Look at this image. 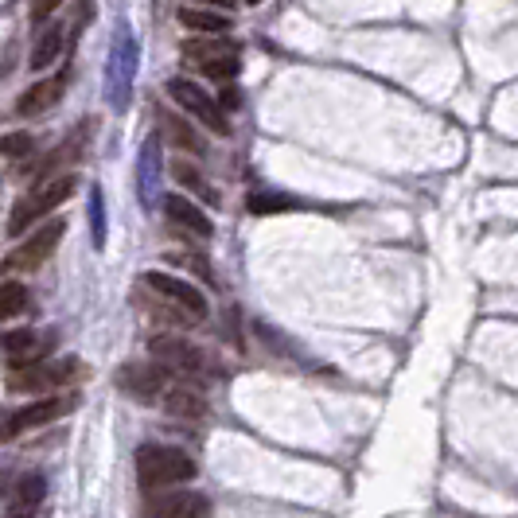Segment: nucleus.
<instances>
[{"label":"nucleus","instance_id":"obj_1","mask_svg":"<svg viewBox=\"0 0 518 518\" xmlns=\"http://www.w3.org/2000/svg\"><path fill=\"white\" fill-rule=\"evenodd\" d=\"M137 67H141V43L133 36L129 24H121L113 32L110 59H106V102L113 113H125L133 102V82H137Z\"/></svg>","mask_w":518,"mask_h":518},{"label":"nucleus","instance_id":"obj_2","mask_svg":"<svg viewBox=\"0 0 518 518\" xmlns=\"http://www.w3.org/2000/svg\"><path fill=\"white\" fill-rule=\"evenodd\" d=\"M195 460L187 456L184 448H172V444H141L137 448V480L145 491H160V487H172V483L195 480Z\"/></svg>","mask_w":518,"mask_h":518},{"label":"nucleus","instance_id":"obj_3","mask_svg":"<svg viewBox=\"0 0 518 518\" xmlns=\"http://www.w3.org/2000/svg\"><path fill=\"white\" fill-rule=\"evenodd\" d=\"M145 281V289L160 296V304H164V316L168 320H176V324H199V320H207V296L199 293L195 285H187L180 277H172V273H145L141 277Z\"/></svg>","mask_w":518,"mask_h":518},{"label":"nucleus","instance_id":"obj_4","mask_svg":"<svg viewBox=\"0 0 518 518\" xmlns=\"http://www.w3.org/2000/svg\"><path fill=\"white\" fill-rule=\"evenodd\" d=\"M74 187H78V176H71V172L55 176V180H43L32 195H24V199L16 203V211H12V219H8V234H24L28 226H36V219L51 215L59 203L71 199Z\"/></svg>","mask_w":518,"mask_h":518},{"label":"nucleus","instance_id":"obj_5","mask_svg":"<svg viewBox=\"0 0 518 518\" xmlns=\"http://www.w3.org/2000/svg\"><path fill=\"white\" fill-rule=\"evenodd\" d=\"M78 406V398H39L32 406L16 409V413H8V417H0V441H12V437H20V433H28V429H43V425H51V421H59V417H67L71 409Z\"/></svg>","mask_w":518,"mask_h":518},{"label":"nucleus","instance_id":"obj_6","mask_svg":"<svg viewBox=\"0 0 518 518\" xmlns=\"http://www.w3.org/2000/svg\"><path fill=\"white\" fill-rule=\"evenodd\" d=\"M78 374V359H36L28 367L8 370V386L12 390H55L67 386Z\"/></svg>","mask_w":518,"mask_h":518},{"label":"nucleus","instance_id":"obj_7","mask_svg":"<svg viewBox=\"0 0 518 518\" xmlns=\"http://www.w3.org/2000/svg\"><path fill=\"white\" fill-rule=\"evenodd\" d=\"M168 94H172V98H176V102H180L195 121H203L211 133H222V137L230 133L222 106L207 94V90H203V86H195L191 78H172V82H168Z\"/></svg>","mask_w":518,"mask_h":518},{"label":"nucleus","instance_id":"obj_8","mask_svg":"<svg viewBox=\"0 0 518 518\" xmlns=\"http://www.w3.org/2000/svg\"><path fill=\"white\" fill-rule=\"evenodd\" d=\"M184 55L211 78H234L238 74V47L226 39H191L184 43Z\"/></svg>","mask_w":518,"mask_h":518},{"label":"nucleus","instance_id":"obj_9","mask_svg":"<svg viewBox=\"0 0 518 518\" xmlns=\"http://www.w3.org/2000/svg\"><path fill=\"white\" fill-rule=\"evenodd\" d=\"M168 382H172V370L160 367L156 359L152 363H129V367L117 370V386L125 394L141 398V402H160V394L168 390Z\"/></svg>","mask_w":518,"mask_h":518},{"label":"nucleus","instance_id":"obj_10","mask_svg":"<svg viewBox=\"0 0 518 518\" xmlns=\"http://www.w3.org/2000/svg\"><path fill=\"white\" fill-rule=\"evenodd\" d=\"M148 351H152V359L160 367H168L172 374H203L207 370V355L199 347H191L187 339H180V335H156L148 343Z\"/></svg>","mask_w":518,"mask_h":518},{"label":"nucleus","instance_id":"obj_11","mask_svg":"<svg viewBox=\"0 0 518 518\" xmlns=\"http://www.w3.org/2000/svg\"><path fill=\"white\" fill-rule=\"evenodd\" d=\"M160 180H164V148H160V133H152L137 152V195L145 211L160 203Z\"/></svg>","mask_w":518,"mask_h":518},{"label":"nucleus","instance_id":"obj_12","mask_svg":"<svg viewBox=\"0 0 518 518\" xmlns=\"http://www.w3.org/2000/svg\"><path fill=\"white\" fill-rule=\"evenodd\" d=\"M63 230H67V222H59V219L47 222V226H39L24 246H16V250L4 258V265H8V269H39L43 261L55 254V246H59Z\"/></svg>","mask_w":518,"mask_h":518},{"label":"nucleus","instance_id":"obj_13","mask_svg":"<svg viewBox=\"0 0 518 518\" xmlns=\"http://www.w3.org/2000/svg\"><path fill=\"white\" fill-rule=\"evenodd\" d=\"M148 518H211V499L203 491H172L148 503Z\"/></svg>","mask_w":518,"mask_h":518},{"label":"nucleus","instance_id":"obj_14","mask_svg":"<svg viewBox=\"0 0 518 518\" xmlns=\"http://www.w3.org/2000/svg\"><path fill=\"white\" fill-rule=\"evenodd\" d=\"M51 339L55 335H47V339H39L32 328H20V332H8L4 339H0V347L12 355L8 359V367L16 370V367H28V363H36V359H43V351L51 347Z\"/></svg>","mask_w":518,"mask_h":518},{"label":"nucleus","instance_id":"obj_15","mask_svg":"<svg viewBox=\"0 0 518 518\" xmlns=\"http://www.w3.org/2000/svg\"><path fill=\"white\" fill-rule=\"evenodd\" d=\"M160 406L168 409L172 417L195 421V417L207 413V398H203V390H195L191 382H168V390L160 394Z\"/></svg>","mask_w":518,"mask_h":518},{"label":"nucleus","instance_id":"obj_16","mask_svg":"<svg viewBox=\"0 0 518 518\" xmlns=\"http://www.w3.org/2000/svg\"><path fill=\"white\" fill-rule=\"evenodd\" d=\"M63 90H67V78H63V74H55V78H43V82H36V86H28V90L20 94L16 110L24 113V117H36V113H47L51 106H59Z\"/></svg>","mask_w":518,"mask_h":518},{"label":"nucleus","instance_id":"obj_17","mask_svg":"<svg viewBox=\"0 0 518 518\" xmlns=\"http://www.w3.org/2000/svg\"><path fill=\"white\" fill-rule=\"evenodd\" d=\"M164 215L176 222L180 230L195 234V238H211V234H215L211 219H207L191 199H184V195H168V199H164Z\"/></svg>","mask_w":518,"mask_h":518},{"label":"nucleus","instance_id":"obj_18","mask_svg":"<svg viewBox=\"0 0 518 518\" xmlns=\"http://www.w3.org/2000/svg\"><path fill=\"white\" fill-rule=\"evenodd\" d=\"M43 495H47V480L39 472H24L12 483V518H32L43 503Z\"/></svg>","mask_w":518,"mask_h":518},{"label":"nucleus","instance_id":"obj_19","mask_svg":"<svg viewBox=\"0 0 518 518\" xmlns=\"http://www.w3.org/2000/svg\"><path fill=\"white\" fill-rule=\"evenodd\" d=\"M59 51H63V24H47V28L36 36V43H32V55H28L32 71L51 67V63L59 59Z\"/></svg>","mask_w":518,"mask_h":518},{"label":"nucleus","instance_id":"obj_20","mask_svg":"<svg viewBox=\"0 0 518 518\" xmlns=\"http://www.w3.org/2000/svg\"><path fill=\"white\" fill-rule=\"evenodd\" d=\"M180 24L191 28V32H207V36L230 32V16L226 12H211V8H180Z\"/></svg>","mask_w":518,"mask_h":518},{"label":"nucleus","instance_id":"obj_21","mask_svg":"<svg viewBox=\"0 0 518 518\" xmlns=\"http://www.w3.org/2000/svg\"><path fill=\"white\" fill-rule=\"evenodd\" d=\"M90 242H94V250H106V195H102V187H90Z\"/></svg>","mask_w":518,"mask_h":518},{"label":"nucleus","instance_id":"obj_22","mask_svg":"<svg viewBox=\"0 0 518 518\" xmlns=\"http://www.w3.org/2000/svg\"><path fill=\"white\" fill-rule=\"evenodd\" d=\"M20 312H28V289L20 281H4L0 285V320H12Z\"/></svg>","mask_w":518,"mask_h":518},{"label":"nucleus","instance_id":"obj_23","mask_svg":"<svg viewBox=\"0 0 518 518\" xmlns=\"http://www.w3.org/2000/svg\"><path fill=\"white\" fill-rule=\"evenodd\" d=\"M293 195H277V191H254L250 195V211L254 215H273V211H293Z\"/></svg>","mask_w":518,"mask_h":518},{"label":"nucleus","instance_id":"obj_24","mask_svg":"<svg viewBox=\"0 0 518 518\" xmlns=\"http://www.w3.org/2000/svg\"><path fill=\"white\" fill-rule=\"evenodd\" d=\"M172 172H176V180H180V184H184V187H191V191H199V195H203V199H207V203H215V199H219V195H215V191H211V184H207V180H203V176H199V172H195V168H191V164H176V168H172Z\"/></svg>","mask_w":518,"mask_h":518},{"label":"nucleus","instance_id":"obj_25","mask_svg":"<svg viewBox=\"0 0 518 518\" xmlns=\"http://www.w3.org/2000/svg\"><path fill=\"white\" fill-rule=\"evenodd\" d=\"M32 148H36V141H32L28 133H12V137H0V152H4V156H12V160L28 156Z\"/></svg>","mask_w":518,"mask_h":518},{"label":"nucleus","instance_id":"obj_26","mask_svg":"<svg viewBox=\"0 0 518 518\" xmlns=\"http://www.w3.org/2000/svg\"><path fill=\"white\" fill-rule=\"evenodd\" d=\"M164 125H168V133H172V141L176 145H184V148H191V152H199V141H195V133H187V125L184 121H172V117H164Z\"/></svg>","mask_w":518,"mask_h":518},{"label":"nucleus","instance_id":"obj_27","mask_svg":"<svg viewBox=\"0 0 518 518\" xmlns=\"http://www.w3.org/2000/svg\"><path fill=\"white\" fill-rule=\"evenodd\" d=\"M59 4H67V0H36V4H32V20H47Z\"/></svg>","mask_w":518,"mask_h":518},{"label":"nucleus","instance_id":"obj_28","mask_svg":"<svg viewBox=\"0 0 518 518\" xmlns=\"http://www.w3.org/2000/svg\"><path fill=\"white\" fill-rule=\"evenodd\" d=\"M222 110H238V90H222Z\"/></svg>","mask_w":518,"mask_h":518},{"label":"nucleus","instance_id":"obj_29","mask_svg":"<svg viewBox=\"0 0 518 518\" xmlns=\"http://www.w3.org/2000/svg\"><path fill=\"white\" fill-rule=\"evenodd\" d=\"M203 4H226V0H203Z\"/></svg>","mask_w":518,"mask_h":518},{"label":"nucleus","instance_id":"obj_30","mask_svg":"<svg viewBox=\"0 0 518 518\" xmlns=\"http://www.w3.org/2000/svg\"><path fill=\"white\" fill-rule=\"evenodd\" d=\"M242 4H261V0H242Z\"/></svg>","mask_w":518,"mask_h":518}]
</instances>
